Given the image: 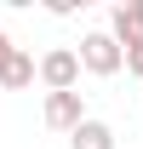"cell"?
I'll return each mask as SVG.
<instances>
[{"label":"cell","mask_w":143,"mask_h":149,"mask_svg":"<svg viewBox=\"0 0 143 149\" xmlns=\"http://www.w3.org/2000/svg\"><path fill=\"white\" fill-rule=\"evenodd\" d=\"M109 35L120 40V46H143V0H120L115 6V29Z\"/></svg>","instance_id":"obj_5"},{"label":"cell","mask_w":143,"mask_h":149,"mask_svg":"<svg viewBox=\"0 0 143 149\" xmlns=\"http://www.w3.org/2000/svg\"><path fill=\"white\" fill-rule=\"evenodd\" d=\"M80 52H69V46H52V52L40 57V80H46V92H74L80 86Z\"/></svg>","instance_id":"obj_2"},{"label":"cell","mask_w":143,"mask_h":149,"mask_svg":"<svg viewBox=\"0 0 143 149\" xmlns=\"http://www.w3.org/2000/svg\"><path fill=\"white\" fill-rule=\"evenodd\" d=\"M74 149H115V126H103V120H86V126L69 138Z\"/></svg>","instance_id":"obj_6"},{"label":"cell","mask_w":143,"mask_h":149,"mask_svg":"<svg viewBox=\"0 0 143 149\" xmlns=\"http://www.w3.org/2000/svg\"><path fill=\"white\" fill-rule=\"evenodd\" d=\"M86 120H92V115H86V97H80V92H46V126H52V132H69V138H74Z\"/></svg>","instance_id":"obj_3"},{"label":"cell","mask_w":143,"mask_h":149,"mask_svg":"<svg viewBox=\"0 0 143 149\" xmlns=\"http://www.w3.org/2000/svg\"><path fill=\"white\" fill-rule=\"evenodd\" d=\"M80 63H86V74H103V80H109V74L126 69V46H120L115 35H103V29H97V35L80 40Z\"/></svg>","instance_id":"obj_1"},{"label":"cell","mask_w":143,"mask_h":149,"mask_svg":"<svg viewBox=\"0 0 143 149\" xmlns=\"http://www.w3.org/2000/svg\"><path fill=\"white\" fill-rule=\"evenodd\" d=\"M6 52H12V35H6V29H0V63H6Z\"/></svg>","instance_id":"obj_8"},{"label":"cell","mask_w":143,"mask_h":149,"mask_svg":"<svg viewBox=\"0 0 143 149\" xmlns=\"http://www.w3.org/2000/svg\"><path fill=\"white\" fill-rule=\"evenodd\" d=\"M126 74H137V80H143V46H126Z\"/></svg>","instance_id":"obj_7"},{"label":"cell","mask_w":143,"mask_h":149,"mask_svg":"<svg viewBox=\"0 0 143 149\" xmlns=\"http://www.w3.org/2000/svg\"><path fill=\"white\" fill-rule=\"evenodd\" d=\"M35 74H40V63L23 52V46H12V52H6V63H0V86H6V92H23Z\"/></svg>","instance_id":"obj_4"}]
</instances>
